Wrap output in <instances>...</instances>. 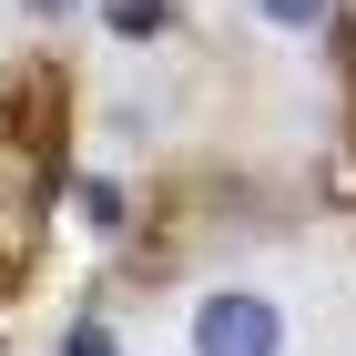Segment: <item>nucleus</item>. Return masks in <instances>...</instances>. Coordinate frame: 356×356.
I'll return each mask as SVG.
<instances>
[{
  "label": "nucleus",
  "instance_id": "nucleus-1",
  "mask_svg": "<svg viewBox=\"0 0 356 356\" xmlns=\"http://www.w3.org/2000/svg\"><path fill=\"white\" fill-rule=\"evenodd\" d=\"M193 356H285V305L254 285H214L193 305Z\"/></svg>",
  "mask_w": 356,
  "mask_h": 356
},
{
  "label": "nucleus",
  "instance_id": "nucleus-2",
  "mask_svg": "<svg viewBox=\"0 0 356 356\" xmlns=\"http://www.w3.org/2000/svg\"><path fill=\"white\" fill-rule=\"evenodd\" d=\"M10 143H21V153H51L61 143V82L51 72H21V82H10Z\"/></svg>",
  "mask_w": 356,
  "mask_h": 356
},
{
  "label": "nucleus",
  "instance_id": "nucleus-3",
  "mask_svg": "<svg viewBox=\"0 0 356 356\" xmlns=\"http://www.w3.org/2000/svg\"><path fill=\"white\" fill-rule=\"evenodd\" d=\"M102 31H112V41H163V31H173V0H102Z\"/></svg>",
  "mask_w": 356,
  "mask_h": 356
},
{
  "label": "nucleus",
  "instance_id": "nucleus-4",
  "mask_svg": "<svg viewBox=\"0 0 356 356\" xmlns=\"http://www.w3.org/2000/svg\"><path fill=\"white\" fill-rule=\"evenodd\" d=\"M275 31H326V0H254Z\"/></svg>",
  "mask_w": 356,
  "mask_h": 356
},
{
  "label": "nucleus",
  "instance_id": "nucleus-5",
  "mask_svg": "<svg viewBox=\"0 0 356 356\" xmlns=\"http://www.w3.org/2000/svg\"><path fill=\"white\" fill-rule=\"evenodd\" d=\"M61 356H122V346H112V326H102V316H82V326L61 336Z\"/></svg>",
  "mask_w": 356,
  "mask_h": 356
},
{
  "label": "nucleus",
  "instance_id": "nucleus-6",
  "mask_svg": "<svg viewBox=\"0 0 356 356\" xmlns=\"http://www.w3.org/2000/svg\"><path fill=\"white\" fill-rule=\"evenodd\" d=\"M31 21H72V10H82V0H21Z\"/></svg>",
  "mask_w": 356,
  "mask_h": 356
}]
</instances>
